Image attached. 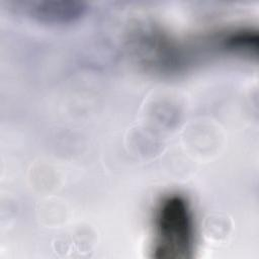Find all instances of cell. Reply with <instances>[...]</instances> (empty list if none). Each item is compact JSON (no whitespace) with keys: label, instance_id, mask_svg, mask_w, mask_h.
<instances>
[{"label":"cell","instance_id":"1","mask_svg":"<svg viewBox=\"0 0 259 259\" xmlns=\"http://www.w3.org/2000/svg\"><path fill=\"white\" fill-rule=\"evenodd\" d=\"M195 243L196 226L188 199L180 193L163 196L154 214L152 256L157 259L191 258Z\"/></svg>","mask_w":259,"mask_h":259},{"label":"cell","instance_id":"2","mask_svg":"<svg viewBox=\"0 0 259 259\" xmlns=\"http://www.w3.org/2000/svg\"><path fill=\"white\" fill-rule=\"evenodd\" d=\"M21 10L31 18L46 24H67L84 15L87 5L80 1H25Z\"/></svg>","mask_w":259,"mask_h":259}]
</instances>
